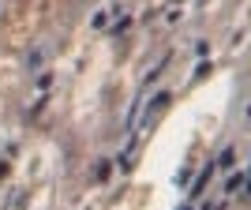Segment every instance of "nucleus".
I'll return each instance as SVG.
<instances>
[{"mask_svg":"<svg viewBox=\"0 0 251 210\" xmlns=\"http://www.w3.org/2000/svg\"><path fill=\"white\" fill-rule=\"evenodd\" d=\"M210 177H214V165L206 161V165H202V173H199V180H195V188H191V195H199V191L210 184Z\"/></svg>","mask_w":251,"mask_h":210,"instance_id":"nucleus-1","label":"nucleus"},{"mask_svg":"<svg viewBox=\"0 0 251 210\" xmlns=\"http://www.w3.org/2000/svg\"><path fill=\"white\" fill-rule=\"evenodd\" d=\"M165 105H169V94H157L154 102L147 105V120H150V116H157V113H161V109H165Z\"/></svg>","mask_w":251,"mask_h":210,"instance_id":"nucleus-2","label":"nucleus"},{"mask_svg":"<svg viewBox=\"0 0 251 210\" xmlns=\"http://www.w3.org/2000/svg\"><path fill=\"white\" fill-rule=\"evenodd\" d=\"M244 180H248L244 173H232V177L225 180V191H240V188H244Z\"/></svg>","mask_w":251,"mask_h":210,"instance_id":"nucleus-3","label":"nucleus"},{"mask_svg":"<svg viewBox=\"0 0 251 210\" xmlns=\"http://www.w3.org/2000/svg\"><path fill=\"white\" fill-rule=\"evenodd\" d=\"M232 158H236V154H232V147H225V150H221V158H218V165H221V169H229V165H232Z\"/></svg>","mask_w":251,"mask_h":210,"instance_id":"nucleus-4","label":"nucleus"},{"mask_svg":"<svg viewBox=\"0 0 251 210\" xmlns=\"http://www.w3.org/2000/svg\"><path fill=\"white\" fill-rule=\"evenodd\" d=\"M180 210H195V207H180Z\"/></svg>","mask_w":251,"mask_h":210,"instance_id":"nucleus-5","label":"nucleus"},{"mask_svg":"<svg viewBox=\"0 0 251 210\" xmlns=\"http://www.w3.org/2000/svg\"><path fill=\"white\" fill-rule=\"evenodd\" d=\"M248 191H251V184H248Z\"/></svg>","mask_w":251,"mask_h":210,"instance_id":"nucleus-6","label":"nucleus"}]
</instances>
